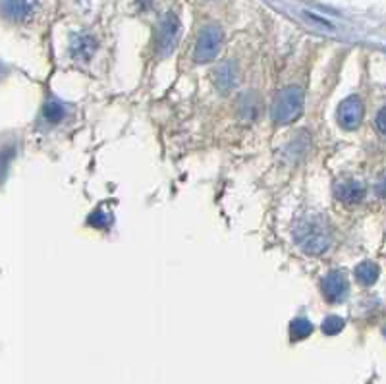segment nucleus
Masks as SVG:
<instances>
[{"label":"nucleus","instance_id":"1","mask_svg":"<svg viewBox=\"0 0 386 384\" xmlns=\"http://www.w3.org/2000/svg\"><path fill=\"white\" fill-rule=\"evenodd\" d=\"M294 240L297 247L307 255H321L330 245V228L323 216H305L294 228Z\"/></svg>","mask_w":386,"mask_h":384},{"label":"nucleus","instance_id":"2","mask_svg":"<svg viewBox=\"0 0 386 384\" xmlns=\"http://www.w3.org/2000/svg\"><path fill=\"white\" fill-rule=\"evenodd\" d=\"M302 111H304V91L295 85H290L276 95L275 104L271 109V118L276 124H290L299 118Z\"/></svg>","mask_w":386,"mask_h":384},{"label":"nucleus","instance_id":"3","mask_svg":"<svg viewBox=\"0 0 386 384\" xmlns=\"http://www.w3.org/2000/svg\"><path fill=\"white\" fill-rule=\"evenodd\" d=\"M223 30L214 23L205 25L203 30L199 31V37H197V45H195V62L199 64H207V62L214 60V56L220 52L223 47Z\"/></svg>","mask_w":386,"mask_h":384},{"label":"nucleus","instance_id":"4","mask_svg":"<svg viewBox=\"0 0 386 384\" xmlns=\"http://www.w3.org/2000/svg\"><path fill=\"white\" fill-rule=\"evenodd\" d=\"M363 118V102L359 97H348L345 101L340 102L336 120L344 130H356Z\"/></svg>","mask_w":386,"mask_h":384},{"label":"nucleus","instance_id":"5","mask_svg":"<svg viewBox=\"0 0 386 384\" xmlns=\"http://www.w3.org/2000/svg\"><path fill=\"white\" fill-rule=\"evenodd\" d=\"M321 292L328 304H340L348 293V278L342 271H330L321 282Z\"/></svg>","mask_w":386,"mask_h":384},{"label":"nucleus","instance_id":"6","mask_svg":"<svg viewBox=\"0 0 386 384\" xmlns=\"http://www.w3.org/2000/svg\"><path fill=\"white\" fill-rule=\"evenodd\" d=\"M180 35V20L174 14H166L159 27V51L166 54L174 49Z\"/></svg>","mask_w":386,"mask_h":384},{"label":"nucleus","instance_id":"7","mask_svg":"<svg viewBox=\"0 0 386 384\" xmlns=\"http://www.w3.org/2000/svg\"><path fill=\"white\" fill-rule=\"evenodd\" d=\"M334 195L336 199H340L345 205H357L359 201H363V197H365V185L359 180L345 178V180H340L336 183Z\"/></svg>","mask_w":386,"mask_h":384},{"label":"nucleus","instance_id":"8","mask_svg":"<svg viewBox=\"0 0 386 384\" xmlns=\"http://www.w3.org/2000/svg\"><path fill=\"white\" fill-rule=\"evenodd\" d=\"M4 16L12 21H25L37 10V0H4Z\"/></svg>","mask_w":386,"mask_h":384},{"label":"nucleus","instance_id":"9","mask_svg":"<svg viewBox=\"0 0 386 384\" xmlns=\"http://www.w3.org/2000/svg\"><path fill=\"white\" fill-rule=\"evenodd\" d=\"M95 52V41L89 35H76L70 43V54L76 60H89Z\"/></svg>","mask_w":386,"mask_h":384},{"label":"nucleus","instance_id":"10","mask_svg":"<svg viewBox=\"0 0 386 384\" xmlns=\"http://www.w3.org/2000/svg\"><path fill=\"white\" fill-rule=\"evenodd\" d=\"M213 78L214 83L218 85L220 91H228V89H232L236 85V68L230 62H226V64L218 66V68L214 70Z\"/></svg>","mask_w":386,"mask_h":384},{"label":"nucleus","instance_id":"11","mask_svg":"<svg viewBox=\"0 0 386 384\" xmlns=\"http://www.w3.org/2000/svg\"><path fill=\"white\" fill-rule=\"evenodd\" d=\"M354 273H356L357 282L363 284V286H373L376 282L381 271H378V267L373 261H363V263L357 264Z\"/></svg>","mask_w":386,"mask_h":384},{"label":"nucleus","instance_id":"12","mask_svg":"<svg viewBox=\"0 0 386 384\" xmlns=\"http://www.w3.org/2000/svg\"><path fill=\"white\" fill-rule=\"evenodd\" d=\"M311 332H313V324H311V321L304 319V317H297V319H294V321L290 323V338H292L294 342L304 340V338H307Z\"/></svg>","mask_w":386,"mask_h":384},{"label":"nucleus","instance_id":"13","mask_svg":"<svg viewBox=\"0 0 386 384\" xmlns=\"http://www.w3.org/2000/svg\"><path fill=\"white\" fill-rule=\"evenodd\" d=\"M45 118L49 122H52V124H56V122H60L62 118H64V114H66V111H64V106H62L60 102L58 101H49L45 102Z\"/></svg>","mask_w":386,"mask_h":384},{"label":"nucleus","instance_id":"14","mask_svg":"<svg viewBox=\"0 0 386 384\" xmlns=\"http://www.w3.org/2000/svg\"><path fill=\"white\" fill-rule=\"evenodd\" d=\"M323 332L326 336H334V334L342 332V328H344V319L342 317H338V315H330V317H326L325 321H323Z\"/></svg>","mask_w":386,"mask_h":384},{"label":"nucleus","instance_id":"15","mask_svg":"<svg viewBox=\"0 0 386 384\" xmlns=\"http://www.w3.org/2000/svg\"><path fill=\"white\" fill-rule=\"evenodd\" d=\"M376 128H378V132L386 135V106L385 109H381L378 114H376Z\"/></svg>","mask_w":386,"mask_h":384},{"label":"nucleus","instance_id":"16","mask_svg":"<svg viewBox=\"0 0 386 384\" xmlns=\"http://www.w3.org/2000/svg\"><path fill=\"white\" fill-rule=\"evenodd\" d=\"M376 193L381 197H386V176H381L378 182H376Z\"/></svg>","mask_w":386,"mask_h":384},{"label":"nucleus","instance_id":"17","mask_svg":"<svg viewBox=\"0 0 386 384\" xmlns=\"http://www.w3.org/2000/svg\"><path fill=\"white\" fill-rule=\"evenodd\" d=\"M385 334H386V330H385Z\"/></svg>","mask_w":386,"mask_h":384}]
</instances>
